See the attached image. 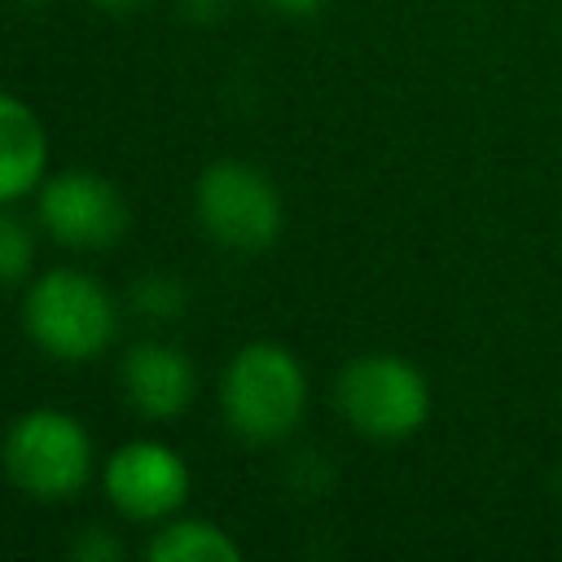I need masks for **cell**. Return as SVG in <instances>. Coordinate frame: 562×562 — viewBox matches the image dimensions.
<instances>
[{"mask_svg": "<svg viewBox=\"0 0 562 562\" xmlns=\"http://www.w3.org/2000/svg\"><path fill=\"white\" fill-rule=\"evenodd\" d=\"M220 408L233 435L250 443L285 439L307 408V373L285 342H246L220 378Z\"/></svg>", "mask_w": 562, "mask_h": 562, "instance_id": "1", "label": "cell"}, {"mask_svg": "<svg viewBox=\"0 0 562 562\" xmlns=\"http://www.w3.org/2000/svg\"><path fill=\"white\" fill-rule=\"evenodd\" d=\"M22 329L44 356L83 364L114 342L119 312L97 277L79 268H53L26 285Z\"/></svg>", "mask_w": 562, "mask_h": 562, "instance_id": "2", "label": "cell"}, {"mask_svg": "<svg viewBox=\"0 0 562 562\" xmlns=\"http://www.w3.org/2000/svg\"><path fill=\"white\" fill-rule=\"evenodd\" d=\"M0 465L35 501H66L92 479V435L66 408H26L9 422Z\"/></svg>", "mask_w": 562, "mask_h": 562, "instance_id": "3", "label": "cell"}, {"mask_svg": "<svg viewBox=\"0 0 562 562\" xmlns=\"http://www.w3.org/2000/svg\"><path fill=\"white\" fill-rule=\"evenodd\" d=\"M338 413L347 426L364 439L395 443L426 426L430 417V382L426 373L391 351H364L351 364H342L334 382Z\"/></svg>", "mask_w": 562, "mask_h": 562, "instance_id": "4", "label": "cell"}, {"mask_svg": "<svg viewBox=\"0 0 562 562\" xmlns=\"http://www.w3.org/2000/svg\"><path fill=\"white\" fill-rule=\"evenodd\" d=\"M193 206H198L202 228L220 246L241 250V255L268 250L285 224V206H281L277 184L255 162H241V158L211 162L198 176Z\"/></svg>", "mask_w": 562, "mask_h": 562, "instance_id": "5", "label": "cell"}, {"mask_svg": "<svg viewBox=\"0 0 562 562\" xmlns=\"http://www.w3.org/2000/svg\"><path fill=\"white\" fill-rule=\"evenodd\" d=\"M40 228L70 250H110L127 233V202L123 193L97 171H57L44 176L35 189Z\"/></svg>", "mask_w": 562, "mask_h": 562, "instance_id": "6", "label": "cell"}, {"mask_svg": "<svg viewBox=\"0 0 562 562\" xmlns=\"http://www.w3.org/2000/svg\"><path fill=\"white\" fill-rule=\"evenodd\" d=\"M105 496L132 522H167L189 496V465L162 439H132L105 457Z\"/></svg>", "mask_w": 562, "mask_h": 562, "instance_id": "7", "label": "cell"}, {"mask_svg": "<svg viewBox=\"0 0 562 562\" xmlns=\"http://www.w3.org/2000/svg\"><path fill=\"white\" fill-rule=\"evenodd\" d=\"M119 382H123V400L132 404V413H140L149 422H167V417L184 413L198 391L193 360L180 347L158 342V338L127 347Z\"/></svg>", "mask_w": 562, "mask_h": 562, "instance_id": "8", "label": "cell"}, {"mask_svg": "<svg viewBox=\"0 0 562 562\" xmlns=\"http://www.w3.org/2000/svg\"><path fill=\"white\" fill-rule=\"evenodd\" d=\"M48 171V132L40 114L0 88V206L35 193Z\"/></svg>", "mask_w": 562, "mask_h": 562, "instance_id": "9", "label": "cell"}, {"mask_svg": "<svg viewBox=\"0 0 562 562\" xmlns=\"http://www.w3.org/2000/svg\"><path fill=\"white\" fill-rule=\"evenodd\" d=\"M154 562H237L241 558V544L220 527V522H206V518H167L149 549H145Z\"/></svg>", "mask_w": 562, "mask_h": 562, "instance_id": "10", "label": "cell"}, {"mask_svg": "<svg viewBox=\"0 0 562 562\" xmlns=\"http://www.w3.org/2000/svg\"><path fill=\"white\" fill-rule=\"evenodd\" d=\"M35 268V233L22 215L0 206V290L22 285Z\"/></svg>", "mask_w": 562, "mask_h": 562, "instance_id": "11", "label": "cell"}, {"mask_svg": "<svg viewBox=\"0 0 562 562\" xmlns=\"http://www.w3.org/2000/svg\"><path fill=\"white\" fill-rule=\"evenodd\" d=\"M132 303H136L145 316H154V321H171V316L180 312V303H184V290H180V281H176V277L149 272V277H140V281H136Z\"/></svg>", "mask_w": 562, "mask_h": 562, "instance_id": "12", "label": "cell"}, {"mask_svg": "<svg viewBox=\"0 0 562 562\" xmlns=\"http://www.w3.org/2000/svg\"><path fill=\"white\" fill-rule=\"evenodd\" d=\"M70 553H75V558H83V562H114L123 549H119V540H114V536H105V527H88V531L70 544Z\"/></svg>", "mask_w": 562, "mask_h": 562, "instance_id": "13", "label": "cell"}, {"mask_svg": "<svg viewBox=\"0 0 562 562\" xmlns=\"http://www.w3.org/2000/svg\"><path fill=\"white\" fill-rule=\"evenodd\" d=\"M272 13H285V18H307V13H321L329 0H263Z\"/></svg>", "mask_w": 562, "mask_h": 562, "instance_id": "14", "label": "cell"}, {"mask_svg": "<svg viewBox=\"0 0 562 562\" xmlns=\"http://www.w3.org/2000/svg\"><path fill=\"white\" fill-rule=\"evenodd\" d=\"M184 9H189L193 18H220V13L228 9V0H184Z\"/></svg>", "mask_w": 562, "mask_h": 562, "instance_id": "15", "label": "cell"}, {"mask_svg": "<svg viewBox=\"0 0 562 562\" xmlns=\"http://www.w3.org/2000/svg\"><path fill=\"white\" fill-rule=\"evenodd\" d=\"M92 4H101V9H140L149 0H92Z\"/></svg>", "mask_w": 562, "mask_h": 562, "instance_id": "16", "label": "cell"}, {"mask_svg": "<svg viewBox=\"0 0 562 562\" xmlns=\"http://www.w3.org/2000/svg\"><path fill=\"white\" fill-rule=\"evenodd\" d=\"M22 4H53V0H22Z\"/></svg>", "mask_w": 562, "mask_h": 562, "instance_id": "17", "label": "cell"}]
</instances>
